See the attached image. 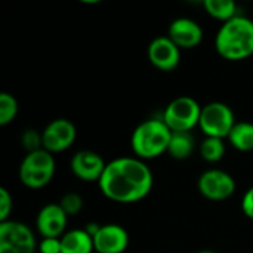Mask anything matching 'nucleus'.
<instances>
[{"instance_id": "1", "label": "nucleus", "mask_w": 253, "mask_h": 253, "mask_svg": "<svg viewBox=\"0 0 253 253\" xmlns=\"http://www.w3.org/2000/svg\"><path fill=\"white\" fill-rule=\"evenodd\" d=\"M154 185V176L147 163L138 157H119L107 163L98 187L104 197L120 205L144 200Z\"/></svg>"}, {"instance_id": "2", "label": "nucleus", "mask_w": 253, "mask_h": 253, "mask_svg": "<svg viewBox=\"0 0 253 253\" xmlns=\"http://www.w3.org/2000/svg\"><path fill=\"white\" fill-rule=\"evenodd\" d=\"M215 49L227 61H243L253 55V21L237 15L222 24L215 36Z\"/></svg>"}, {"instance_id": "3", "label": "nucleus", "mask_w": 253, "mask_h": 253, "mask_svg": "<svg viewBox=\"0 0 253 253\" xmlns=\"http://www.w3.org/2000/svg\"><path fill=\"white\" fill-rule=\"evenodd\" d=\"M172 130L163 119H148L138 125L130 136V147L135 157L141 160L157 159L168 153Z\"/></svg>"}, {"instance_id": "4", "label": "nucleus", "mask_w": 253, "mask_h": 253, "mask_svg": "<svg viewBox=\"0 0 253 253\" xmlns=\"http://www.w3.org/2000/svg\"><path fill=\"white\" fill-rule=\"evenodd\" d=\"M55 175V159L46 150L28 153L18 169L19 182L30 190H40L46 187Z\"/></svg>"}, {"instance_id": "5", "label": "nucleus", "mask_w": 253, "mask_h": 253, "mask_svg": "<svg viewBox=\"0 0 253 253\" xmlns=\"http://www.w3.org/2000/svg\"><path fill=\"white\" fill-rule=\"evenodd\" d=\"M202 108L194 98L178 96L169 102L162 119L172 132H191L199 126Z\"/></svg>"}, {"instance_id": "6", "label": "nucleus", "mask_w": 253, "mask_h": 253, "mask_svg": "<svg viewBox=\"0 0 253 253\" xmlns=\"http://www.w3.org/2000/svg\"><path fill=\"white\" fill-rule=\"evenodd\" d=\"M236 116L233 110L219 101L209 102L203 105L199 127L206 135V138H228L230 132L236 125Z\"/></svg>"}, {"instance_id": "7", "label": "nucleus", "mask_w": 253, "mask_h": 253, "mask_svg": "<svg viewBox=\"0 0 253 253\" xmlns=\"http://www.w3.org/2000/svg\"><path fill=\"white\" fill-rule=\"evenodd\" d=\"M36 237L33 230L19 221L0 222V253H36Z\"/></svg>"}, {"instance_id": "8", "label": "nucleus", "mask_w": 253, "mask_h": 253, "mask_svg": "<svg viewBox=\"0 0 253 253\" xmlns=\"http://www.w3.org/2000/svg\"><path fill=\"white\" fill-rule=\"evenodd\" d=\"M197 190L211 202H224L236 193V181L225 170L209 169L199 176Z\"/></svg>"}, {"instance_id": "9", "label": "nucleus", "mask_w": 253, "mask_h": 253, "mask_svg": "<svg viewBox=\"0 0 253 253\" xmlns=\"http://www.w3.org/2000/svg\"><path fill=\"white\" fill-rule=\"evenodd\" d=\"M76 136L77 130L74 123H71L68 119H55L42 132L43 150L49 151L50 154L62 153L74 144Z\"/></svg>"}, {"instance_id": "10", "label": "nucleus", "mask_w": 253, "mask_h": 253, "mask_svg": "<svg viewBox=\"0 0 253 253\" xmlns=\"http://www.w3.org/2000/svg\"><path fill=\"white\" fill-rule=\"evenodd\" d=\"M148 61L160 71H173L181 61V49L168 37L159 36L148 44Z\"/></svg>"}, {"instance_id": "11", "label": "nucleus", "mask_w": 253, "mask_h": 253, "mask_svg": "<svg viewBox=\"0 0 253 253\" xmlns=\"http://www.w3.org/2000/svg\"><path fill=\"white\" fill-rule=\"evenodd\" d=\"M70 168L77 179L83 182H99L107 163L98 153L92 150H82L71 157Z\"/></svg>"}, {"instance_id": "12", "label": "nucleus", "mask_w": 253, "mask_h": 253, "mask_svg": "<svg viewBox=\"0 0 253 253\" xmlns=\"http://www.w3.org/2000/svg\"><path fill=\"white\" fill-rule=\"evenodd\" d=\"M68 216L59 206V203H49L40 209L36 218L37 233L43 237H56L61 239L65 234Z\"/></svg>"}, {"instance_id": "13", "label": "nucleus", "mask_w": 253, "mask_h": 253, "mask_svg": "<svg viewBox=\"0 0 253 253\" xmlns=\"http://www.w3.org/2000/svg\"><path fill=\"white\" fill-rule=\"evenodd\" d=\"M168 37L179 49H194L203 40V30L191 18H176L168 28Z\"/></svg>"}, {"instance_id": "14", "label": "nucleus", "mask_w": 253, "mask_h": 253, "mask_svg": "<svg viewBox=\"0 0 253 253\" xmlns=\"http://www.w3.org/2000/svg\"><path fill=\"white\" fill-rule=\"evenodd\" d=\"M93 245L98 253H125L129 246V234L119 224H105L95 234Z\"/></svg>"}, {"instance_id": "15", "label": "nucleus", "mask_w": 253, "mask_h": 253, "mask_svg": "<svg viewBox=\"0 0 253 253\" xmlns=\"http://www.w3.org/2000/svg\"><path fill=\"white\" fill-rule=\"evenodd\" d=\"M61 253H92L95 251L93 239L84 231V228H76L65 233L61 237Z\"/></svg>"}, {"instance_id": "16", "label": "nucleus", "mask_w": 253, "mask_h": 253, "mask_svg": "<svg viewBox=\"0 0 253 253\" xmlns=\"http://www.w3.org/2000/svg\"><path fill=\"white\" fill-rule=\"evenodd\" d=\"M194 151V136L191 132H172L168 154L175 160H185Z\"/></svg>"}, {"instance_id": "17", "label": "nucleus", "mask_w": 253, "mask_h": 253, "mask_svg": "<svg viewBox=\"0 0 253 253\" xmlns=\"http://www.w3.org/2000/svg\"><path fill=\"white\" fill-rule=\"evenodd\" d=\"M227 139L237 151H253V123L237 122Z\"/></svg>"}, {"instance_id": "18", "label": "nucleus", "mask_w": 253, "mask_h": 253, "mask_svg": "<svg viewBox=\"0 0 253 253\" xmlns=\"http://www.w3.org/2000/svg\"><path fill=\"white\" fill-rule=\"evenodd\" d=\"M203 7L209 16L224 24L237 16V4L233 0H205Z\"/></svg>"}, {"instance_id": "19", "label": "nucleus", "mask_w": 253, "mask_h": 253, "mask_svg": "<svg viewBox=\"0 0 253 253\" xmlns=\"http://www.w3.org/2000/svg\"><path fill=\"white\" fill-rule=\"evenodd\" d=\"M200 156L208 163H218L225 156V142L219 138H205L200 145Z\"/></svg>"}, {"instance_id": "20", "label": "nucleus", "mask_w": 253, "mask_h": 253, "mask_svg": "<svg viewBox=\"0 0 253 253\" xmlns=\"http://www.w3.org/2000/svg\"><path fill=\"white\" fill-rule=\"evenodd\" d=\"M18 114V101L12 93H0V126H7Z\"/></svg>"}, {"instance_id": "21", "label": "nucleus", "mask_w": 253, "mask_h": 253, "mask_svg": "<svg viewBox=\"0 0 253 253\" xmlns=\"http://www.w3.org/2000/svg\"><path fill=\"white\" fill-rule=\"evenodd\" d=\"M83 205H84L83 197L80 194H77V193H67L59 200V206L67 213V216L79 215L82 212V209H83Z\"/></svg>"}, {"instance_id": "22", "label": "nucleus", "mask_w": 253, "mask_h": 253, "mask_svg": "<svg viewBox=\"0 0 253 253\" xmlns=\"http://www.w3.org/2000/svg\"><path fill=\"white\" fill-rule=\"evenodd\" d=\"M21 142H22V147L27 150V154L43 148L42 133H39V132L34 130V129H27V130L21 135Z\"/></svg>"}, {"instance_id": "23", "label": "nucleus", "mask_w": 253, "mask_h": 253, "mask_svg": "<svg viewBox=\"0 0 253 253\" xmlns=\"http://www.w3.org/2000/svg\"><path fill=\"white\" fill-rule=\"evenodd\" d=\"M13 209V199L12 194L6 188H0V222L9 221V216Z\"/></svg>"}, {"instance_id": "24", "label": "nucleus", "mask_w": 253, "mask_h": 253, "mask_svg": "<svg viewBox=\"0 0 253 253\" xmlns=\"http://www.w3.org/2000/svg\"><path fill=\"white\" fill-rule=\"evenodd\" d=\"M37 251L40 253H61L62 252L61 239H56V237L42 239V242L39 243Z\"/></svg>"}, {"instance_id": "25", "label": "nucleus", "mask_w": 253, "mask_h": 253, "mask_svg": "<svg viewBox=\"0 0 253 253\" xmlns=\"http://www.w3.org/2000/svg\"><path fill=\"white\" fill-rule=\"evenodd\" d=\"M242 212L246 218L253 219V187L249 188L242 197Z\"/></svg>"}, {"instance_id": "26", "label": "nucleus", "mask_w": 253, "mask_h": 253, "mask_svg": "<svg viewBox=\"0 0 253 253\" xmlns=\"http://www.w3.org/2000/svg\"><path fill=\"white\" fill-rule=\"evenodd\" d=\"M199 253H216V252H213V251H202V252H199Z\"/></svg>"}]
</instances>
